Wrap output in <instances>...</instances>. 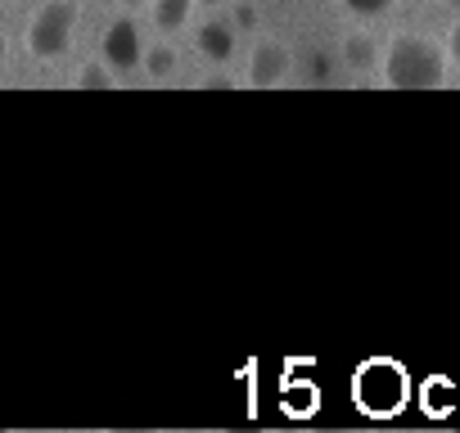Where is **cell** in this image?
<instances>
[{
    "mask_svg": "<svg viewBox=\"0 0 460 433\" xmlns=\"http://www.w3.org/2000/svg\"><path fill=\"white\" fill-rule=\"evenodd\" d=\"M0 64H5V32H0Z\"/></svg>",
    "mask_w": 460,
    "mask_h": 433,
    "instance_id": "obj_14",
    "label": "cell"
},
{
    "mask_svg": "<svg viewBox=\"0 0 460 433\" xmlns=\"http://www.w3.org/2000/svg\"><path fill=\"white\" fill-rule=\"evenodd\" d=\"M451 5H460V0H451Z\"/></svg>",
    "mask_w": 460,
    "mask_h": 433,
    "instance_id": "obj_16",
    "label": "cell"
},
{
    "mask_svg": "<svg viewBox=\"0 0 460 433\" xmlns=\"http://www.w3.org/2000/svg\"><path fill=\"white\" fill-rule=\"evenodd\" d=\"M82 23V5L77 0H50L41 5V14L28 23V55L32 59H59L68 46H73V32Z\"/></svg>",
    "mask_w": 460,
    "mask_h": 433,
    "instance_id": "obj_3",
    "label": "cell"
},
{
    "mask_svg": "<svg viewBox=\"0 0 460 433\" xmlns=\"http://www.w3.org/2000/svg\"><path fill=\"white\" fill-rule=\"evenodd\" d=\"M289 68H294L289 46H280V41H262V46L253 50V64H249V86L271 91V86H280V82L289 77Z\"/></svg>",
    "mask_w": 460,
    "mask_h": 433,
    "instance_id": "obj_4",
    "label": "cell"
},
{
    "mask_svg": "<svg viewBox=\"0 0 460 433\" xmlns=\"http://www.w3.org/2000/svg\"><path fill=\"white\" fill-rule=\"evenodd\" d=\"M406 393H411V384H406V375H402V366H393V361H366L361 370H357V379H352V397H357V406L361 411H370V415H393V411H402L406 406Z\"/></svg>",
    "mask_w": 460,
    "mask_h": 433,
    "instance_id": "obj_2",
    "label": "cell"
},
{
    "mask_svg": "<svg viewBox=\"0 0 460 433\" xmlns=\"http://www.w3.org/2000/svg\"><path fill=\"white\" fill-rule=\"evenodd\" d=\"M343 59H348L352 68H370V64H375V41H370V37H348V41H343Z\"/></svg>",
    "mask_w": 460,
    "mask_h": 433,
    "instance_id": "obj_8",
    "label": "cell"
},
{
    "mask_svg": "<svg viewBox=\"0 0 460 433\" xmlns=\"http://www.w3.org/2000/svg\"><path fill=\"white\" fill-rule=\"evenodd\" d=\"M77 86H82V91H113V86H118V77H113V73H104V64H86V68L77 73Z\"/></svg>",
    "mask_w": 460,
    "mask_h": 433,
    "instance_id": "obj_9",
    "label": "cell"
},
{
    "mask_svg": "<svg viewBox=\"0 0 460 433\" xmlns=\"http://www.w3.org/2000/svg\"><path fill=\"white\" fill-rule=\"evenodd\" d=\"M122 5H149V0H122Z\"/></svg>",
    "mask_w": 460,
    "mask_h": 433,
    "instance_id": "obj_15",
    "label": "cell"
},
{
    "mask_svg": "<svg viewBox=\"0 0 460 433\" xmlns=\"http://www.w3.org/2000/svg\"><path fill=\"white\" fill-rule=\"evenodd\" d=\"M194 41H199V55H208L212 64H226L230 55H235V32H230L226 23H203Z\"/></svg>",
    "mask_w": 460,
    "mask_h": 433,
    "instance_id": "obj_6",
    "label": "cell"
},
{
    "mask_svg": "<svg viewBox=\"0 0 460 433\" xmlns=\"http://www.w3.org/2000/svg\"><path fill=\"white\" fill-rule=\"evenodd\" d=\"M384 86L393 91H438L447 86V50L420 32H402L384 50Z\"/></svg>",
    "mask_w": 460,
    "mask_h": 433,
    "instance_id": "obj_1",
    "label": "cell"
},
{
    "mask_svg": "<svg viewBox=\"0 0 460 433\" xmlns=\"http://www.w3.org/2000/svg\"><path fill=\"white\" fill-rule=\"evenodd\" d=\"M447 55H451V64L460 68V19L451 23V32H447Z\"/></svg>",
    "mask_w": 460,
    "mask_h": 433,
    "instance_id": "obj_12",
    "label": "cell"
},
{
    "mask_svg": "<svg viewBox=\"0 0 460 433\" xmlns=\"http://www.w3.org/2000/svg\"><path fill=\"white\" fill-rule=\"evenodd\" d=\"M140 59H145V68H149L154 77H167V73L176 68V50H172V46H154V50H145Z\"/></svg>",
    "mask_w": 460,
    "mask_h": 433,
    "instance_id": "obj_10",
    "label": "cell"
},
{
    "mask_svg": "<svg viewBox=\"0 0 460 433\" xmlns=\"http://www.w3.org/2000/svg\"><path fill=\"white\" fill-rule=\"evenodd\" d=\"M343 10L357 14V19H375V14L393 10V0H343Z\"/></svg>",
    "mask_w": 460,
    "mask_h": 433,
    "instance_id": "obj_11",
    "label": "cell"
},
{
    "mask_svg": "<svg viewBox=\"0 0 460 433\" xmlns=\"http://www.w3.org/2000/svg\"><path fill=\"white\" fill-rule=\"evenodd\" d=\"M194 5H208L212 10V5H226V0H194Z\"/></svg>",
    "mask_w": 460,
    "mask_h": 433,
    "instance_id": "obj_13",
    "label": "cell"
},
{
    "mask_svg": "<svg viewBox=\"0 0 460 433\" xmlns=\"http://www.w3.org/2000/svg\"><path fill=\"white\" fill-rule=\"evenodd\" d=\"M149 5H154V23H158L163 32H176V28L190 23L194 0H149Z\"/></svg>",
    "mask_w": 460,
    "mask_h": 433,
    "instance_id": "obj_7",
    "label": "cell"
},
{
    "mask_svg": "<svg viewBox=\"0 0 460 433\" xmlns=\"http://www.w3.org/2000/svg\"><path fill=\"white\" fill-rule=\"evenodd\" d=\"M140 55H145V46H140V28H136L131 19L109 23V32H104V64L118 68V73H127V68L140 64Z\"/></svg>",
    "mask_w": 460,
    "mask_h": 433,
    "instance_id": "obj_5",
    "label": "cell"
}]
</instances>
